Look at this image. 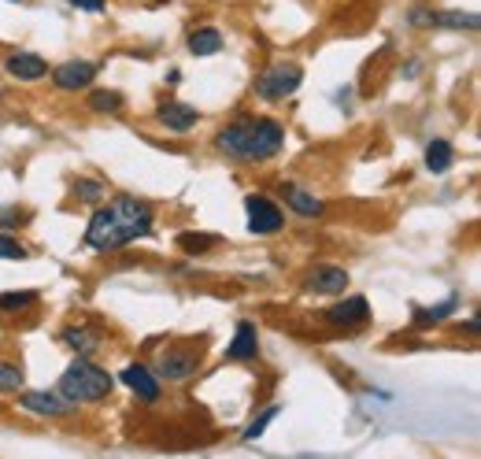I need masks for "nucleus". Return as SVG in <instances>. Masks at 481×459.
Returning a JSON list of instances; mask_svg holds the SVG:
<instances>
[{
	"instance_id": "f257e3e1",
	"label": "nucleus",
	"mask_w": 481,
	"mask_h": 459,
	"mask_svg": "<svg viewBox=\"0 0 481 459\" xmlns=\"http://www.w3.org/2000/svg\"><path fill=\"white\" fill-rule=\"evenodd\" d=\"M148 234H152V208L130 193H119L104 208L93 212L86 226V245L93 252H119Z\"/></svg>"
},
{
	"instance_id": "f03ea898",
	"label": "nucleus",
	"mask_w": 481,
	"mask_h": 459,
	"mask_svg": "<svg viewBox=\"0 0 481 459\" xmlns=\"http://www.w3.org/2000/svg\"><path fill=\"white\" fill-rule=\"evenodd\" d=\"M286 145L282 122L270 115H237L230 126H222L215 134V148L222 156L241 160V163H263L274 160Z\"/></svg>"
},
{
	"instance_id": "7ed1b4c3",
	"label": "nucleus",
	"mask_w": 481,
	"mask_h": 459,
	"mask_svg": "<svg viewBox=\"0 0 481 459\" xmlns=\"http://www.w3.org/2000/svg\"><path fill=\"white\" fill-rule=\"evenodd\" d=\"M112 389H115V378H112L104 367H96L93 360H74V363L60 374V386H56V393H60L63 400H70L74 407L104 400Z\"/></svg>"
},
{
	"instance_id": "20e7f679",
	"label": "nucleus",
	"mask_w": 481,
	"mask_h": 459,
	"mask_svg": "<svg viewBox=\"0 0 481 459\" xmlns=\"http://www.w3.org/2000/svg\"><path fill=\"white\" fill-rule=\"evenodd\" d=\"M300 82H303V67L300 63H274L256 79V96L278 104V100L293 96L300 89Z\"/></svg>"
},
{
	"instance_id": "39448f33",
	"label": "nucleus",
	"mask_w": 481,
	"mask_h": 459,
	"mask_svg": "<svg viewBox=\"0 0 481 459\" xmlns=\"http://www.w3.org/2000/svg\"><path fill=\"white\" fill-rule=\"evenodd\" d=\"M245 212H248V230L256 238H267V234H278L286 226V212L263 193H252L245 196Z\"/></svg>"
},
{
	"instance_id": "423d86ee",
	"label": "nucleus",
	"mask_w": 481,
	"mask_h": 459,
	"mask_svg": "<svg viewBox=\"0 0 481 459\" xmlns=\"http://www.w3.org/2000/svg\"><path fill=\"white\" fill-rule=\"evenodd\" d=\"M96 63L93 60H63V63H56L53 71V86L60 89V93H79V89H89L93 82H96Z\"/></svg>"
},
{
	"instance_id": "0eeeda50",
	"label": "nucleus",
	"mask_w": 481,
	"mask_h": 459,
	"mask_svg": "<svg viewBox=\"0 0 481 459\" xmlns=\"http://www.w3.org/2000/svg\"><path fill=\"white\" fill-rule=\"evenodd\" d=\"M408 22H411V27H429V30H477V15L474 12H426V8H411Z\"/></svg>"
},
{
	"instance_id": "6e6552de",
	"label": "nucleus",
	"mask_w": 481,
	"mask_h": 459,
	"mask_svg": "<svg viewBox=\"0 0 481 459\" xmlns=\"http://www.w3.org/2000/svg\"><path fill=\"white\" fill-rule=\"evenodd\" d=\"M196 371H200V352L193 348H167L156 360V378L163 381H182V378H193Z\"/></svg>"
},
{
	"instance_id": "1a4fd4ad",
	"label": "nucleus",
	"mask_w": 481,
	"mask_h": 459,
	"mask_svg": "<svg viewBox=\"0 0 481 459\" xmlns=\"http://www.w3.org/2000/svg\"><path fill=\"white\" fill-rule=\"evenodd\" d=\"M119 381H122V386L126 389H130L137 400H145V404H156L160 400V378L156 374H152L145 363H130V367H122L119 371Z\"/></svg>"
},
{
	"instance_id": "9d476101",
	"label": "nucleus",
	"mask_w": 481,
	"mask_h": 459,
	"mask_svg": "<svg viewBox=\"0 0 481 459\" xmlns=\"http://www.w3.org/2000/svg\"><path fill=\"white\" fill-rule=\"evenodd\" d=\"M367 319H370V304H367V296H344V300L334 304L330 312H326V322L348 326V330H360Z\"/></svg>"
},
{
	"instance_id": "9b49d317",
	"label": "nucleus",
	"mask_w": 481,
	"mask_h": 459,
	"mask_svg": "<svg viewBox=\"0 0 481 459\" xmlns=\"http://www.w3.org/2000/svg\"><path fill=\"white\" fill-rule=\"evenodd\" d=\"M19 404L27 407L30 415H41V419H63V415L74 412V404L63 400L60 393H22Z\"/></svg>"
},
{
	"instance_id": "f8f14e48",
	"label": "nucleus",
	"mask_w": 481,
	"mask_h": 459,
	"mask_svg": "<svg viewBox=\"0 0 481 459\" xmlns=\"http://www.w3.org/2000/svg\"><path fill=\"white\" fill-rule=\"evenodd\" d=\"M156 119L167 126V130H174V134H189L193 126L200 122V112L193 104H182V100H163Z\"/></svg>"
},
{
	"instance_id": "ddd939ff",
	"label": "nucleus",
	"mask_w": 481,
	"mask_h": 459,
	"mask_svg": "<svg viewBox=\"0 0 481 459\" xmlns=\"http://www.w3.org/2000/svg\"><path fill=\"white\" fill-rule=\"evenodd\" d=\"M4 71L12 74V79H19V82H41L48 74V60L37 56V53H12L4 60Z\"/></svg>"
},
{
	"instance_id": "4468645a",
	"label": "nucleus",
	"mask_w": 481,
	"mask_h": 459,
	"mask_svg": "<svg viewBox=\"0 0 481 459\" xmlns=\"http://www.w3.org/2000/svg\"><path fill=\"white\" fill-rule=\"evenodd\" d=\"M308 289H311V293H322V296L344 293V289H348V271H344V267H334V263H322V267L311 271Z\"/></svg>"
},
{
	"instance_id": "2eb2a0df",
	"label": "nucleus",
	"mask_w": 481,
	"mask_h": 459,
	"mask_svg": "<svg viewBox=\"0 0 481 459\" xmlns=\"http://www.w3.org/2000/svg\"><path fill=\"white\" fill-rule=\"evenodd\" d=\"M226 355L237 360V363H248V360H256L260 355V334H256V326H252L248 319L237 322V334H234L230 348H226Z\"/></svg>"
},
{
	"instance_id": "dca6fc26",
	"label": "nucleus",
	"mask_w": 481,
	"mask_h": 459,
	"mask_svg": "<svg viewBox=\"0 0 481 459\" xmlns=\"http://www.w3.org/2000/svg\"><path fill=\"white\" fill-rule=\"evenodd\" d=\"M282 200L289 204L296 215H303V219H315V215H322V208H326V204H322L315 193L300 189L296 182H282Z\"/></svg>"
},
{
	"instance_id": "f3484780",
	"label": "nucleus",
	"mask_w": 481,
	"mask_h": 459,
	"mask_svg": "<svg viewBox=\"0 0 481 459\" xmlns=\"http://www.w3.org/2000/svg\"><path fill=\"white\" fill-rule=\"evenodd\" d=\"M222 30H215V27H196L189 38H186V48L193 56H215V53H222Z\"/></svg>"
},
{
	"instance_id": "a211bd4d",
	"label": "nucleus",
	"mask_w": 481,
	"mask_h": 459,
	"mask_svg": "<svg viewBox=\"0 0 481 459\" xmlns=\"http://www.w3.org/2000/svg\"><path fill=\"white\" fill-rule=\"evenodd\" d=\"M63 345H70L74 352L82 355V360H89V355L100 348V338L93 334L89 326H67V330H63Z\"/></svg>"
},
{
	"instance_id": "6ab92c4d",
	"label": "nucleus",
	"mask_w": 481,
	"mask_h": 459,
	"mask_svg": "<svg viewBox=\"0 0 481 459\" xmlns=\"http://www.w3.org/2000/svg\"><path fill=\"white\" fill-rule=\"evenodd\" d=\"M89 108L100 115H119L126 108V96L119 89H93L89 93Z\"/></svg>"
},
{
	"instance_id": "aec40b11",
	"label": "nucleus",
	"mask_w": 481,
	"mask_h": 459,
	"mask_svg": "<svg viewBox=\"0 0 481 459\" xmlns=\"http://www.w3.org/2000/svg\"><path fill=\"white\" fill-rule=\"evenodd\" d=\"M452 160H455V148H452L448 141H429V148H426V167H429V171L444 174V171L452 167Z\"/></svg>"
},
{
	"instance_id": "412c9836",
	"label": "nucleus",
	"mask_w": 481,
	"mask_h": 459,
	"mask_svg": "<svg viewBox=\"0 0 481 459\" xmlns=\"http://www.w3.org/2000/svg\"><path fill=\"white\" fill-rule=\"evenodd\" d=\"M37 300V289H8L0 293V312H22Z\"/></svg>"
},
{
	"instance_id": "4be33fe9",
	"label": "nucleus",
	"mask_w": 481,
	"mask_h": 459,
	"mask_svg": "<svg viewBox=\"0 0 481 459\" xmlns=\"http://www.w3.org/2000/svg\"><path fill=\"white\" fill-rule=\"evenodd\" d=\"M455 308H460V296H448L444 304H437V308H426V312H415V326H429V322H441V319H448Z\"/></svg>"
},
{
	"instance_id": "5701e85b",
	"label": "nucleus",
	"mask_w": 481,
	"mask_h": 459,
	"mask_svg": "<svg viewBox=\"0 0 481 459\" xmlns=\"http://www.w3.org/2000/svg\"><path fill=\"white\" fill-rule=\"evenodd\" d=\"M22 367H15V363H0V393H19L22 389Z\"/></svg>"
},
{
	"instance_id": "b1692460",
	"label": "nucleus",
	"mask_w": 481,
	"mask_h": 459,
	"mask_svg": "<svg viewBox=\"0 0 481 459\" xmlns=\"http://www.w3.org/2000/svg\"><path fill=\"white\" fill-rule=\"evenodd\" d=\"M0 260H27V248H22L19 238L8 234V230H0Z\"/></svg>"
},
{
	"instance_id": "393cba45",
	"label": "nucleus",
	"mask_w": 481,
	"mask_h": 459,
	"mask_svg": "<svg viewBox=\"0 0 481 459\" xmlns=\"http://www.w3.org/2000/svg\"><path fill=\"white\" fill-rule=\"evenodd\" d=\"M278 412H282V407H278V404H274V407H267V412H263V415H260L256 422H252V426L245 430V445H252V441H256V438H263V430H267V426H270V422L278 419Z\"/></svg>"
},
{
	"instance_id": "a878e982",
	"label": "nucleus",
	"mask_w": 481,
	"mask_h": 459,
	"mask_svg": "<svg viewBox=\"0 0 481 459\" xmlns=\"http://www.w3.org/2000/svg\"><path fill=\"white\" fill-rule=\"evenodd\" d=\"M74 193H79V200H86V204H96L100 196H104V186H100L96 178H79V186H74Z\"/></svg>"
},
{
	"instance_id": "bb28decb",
	"label": "nucleus",
	"mask_w": 481,
	"mask_h": 459,
	"mask_svg": "<svg viewBox=\"0 0 481 459\" xmlns=\"http://www.w3.org/2000/svg\"><path fill=\"white\" fill-rule=\"evenodd\" d=\"M215 245V234H182V248L186 252H204Z\"/></svg>"
},
{
	"instance_id": "cd10ccee",
	"label": "nucleus",
	"mask_w": 481,
	"mask_h": 459,
	"mask_svg": "<svg viewBox=\"0 0 481 459\" xmlns=\"http://www.w3.org/2000/svg\"><path fill=\"white\" fill-rule=\"evenodd\" d=\"M70 8H79V12H89V15H100L108 8V0H67Z\"/></svg>"
},
{
	"instance_id": "c85d7f7f",
	"label": "nucleus",
	"mask_w": 481,
	"mask_h": 459,
	"mask_svg": "<svg viewBox=\"0 0 481 459\" xmlns=\"http://www.w3.org/2000/svg\"><path fill=\"white\" fill-rule=\"evenodd\" d=\"M27 215L15 212V208H0V230H12V226H22Z\"/></svg>"
},
{
	"instance_id": "c756f323",
	"label": "nucleus",
	"mask_w": 481,
	"mask_h": 459,
	"mask_svg": "<svg viewBox=\"0 0 481 459\" xmlns=\"http://www.w3.org/2000/svg\"><path fill=\"white\" fill-rule=\"evenodd\" d=\"M8 4H22V0H8Z\"/></svg>"
}]
</instances>
